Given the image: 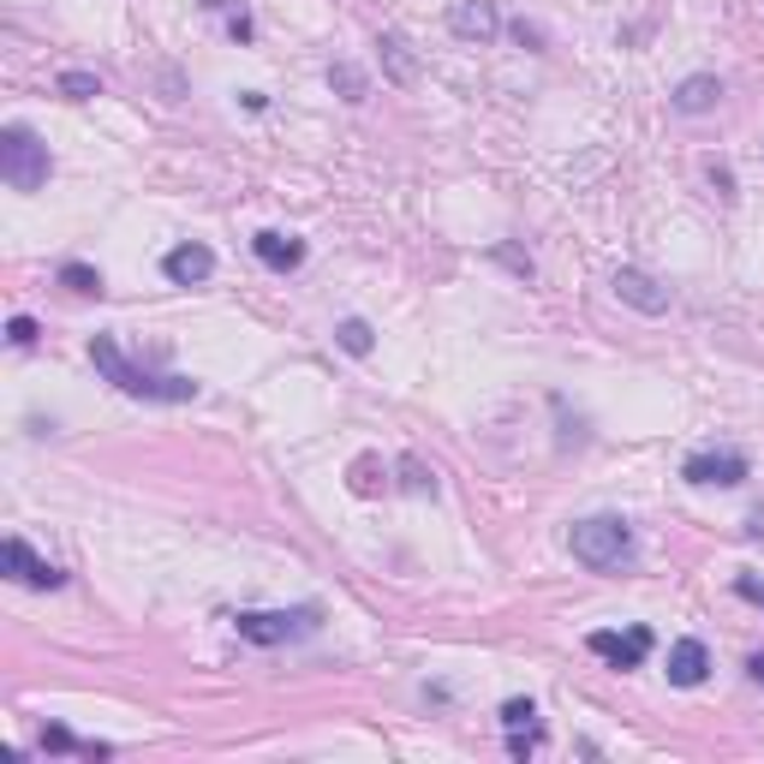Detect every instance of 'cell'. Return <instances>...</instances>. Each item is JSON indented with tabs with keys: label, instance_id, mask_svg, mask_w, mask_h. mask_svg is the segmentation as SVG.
<instances>
[{
	"label": "cell",
	"instance_id": "obj_1",
	"mask_svg": "<svg viewBox=\"0 0 764 764\" xmlns=\"http://www.w3.org/2000/svg\"><path fill=\"white\" fill-rule=\"evenodd\" d=\"M91 364L120 394H138V401H198V382H191V376H150L144 364L126 359L114 335H91Z\"/></svg>",
	"mask_w": 764,
	"mask_h": 764
},
{
	"label": "cell",
	"instance_id": "obj_2",
	"mask_svg": "<svg viewBox=\"0 0 764 764\" xmlns=\"http://www.w3.org/2000/svg\"><path fill=\"white\" fill-rule=\"evenodd\" d=\"M567 550H573V562H585L592 573H622L634 562V532L615 513H592V520H580L567 532Z\"/></svg>",
	"mask_w": 764,
	"mask_h": 764
},
{
	"label": "cell",
	"instance_id": "obj_3",
	"mask_svg": "<svg viewBox=\"0 0 764 764\" xmlns=\"http://www.w3.org/2000/svg\"><path fill=\"white\" fill-rule=\"evenodd\" d=\"M49 144L36 138L31 126H7L0 131V180H7L12 191H42L49 185Z\"/></svg>",
	"mask_w": 764,
	"mask_h": 764
},
{
	"label": "cell",
	"instance_id": "obj_4",
	"mask_svg": "<svg viewBox=\"0 0 764 764\" xmlns=\"http://www.w3.org/2000/svg\"><path fill=\"white\" fill-rule=\"evenodd\" d=\"M233 627L252 645H287V639L317 634V609H245V615H233Z\"/></svg>",
	"mask_w": 764,
	"mask_h": 764
},
{
	"label": "cell",
	"instance_id": "obj_5",
	"mask_svg": "<svg viewBox=\"0 0 764 764\" xmlns=\"http://www.w3.org/2000/svg\"><path fill=\"white\" fill-rule=\"evenodd\" d=\"M0 567H7L19 585H36V592H61V585H66V573L54 562H42V555H31V543H24V538L0 543Z\"/></svg>",
	"mask_w": 764,
	"mask_h": 764
},
{
	"label": "cell",
	"instance_id": "obj_6",
	"mask_svg": "<svg viewBox=\"0 0 764 764\" xmlns=\"http://www.w3.org/2000/svg\"><path fill=\"white\" fill-rule=\"evenodd\" d=\"M687 484H717V490H734V484H746V454L734 448H711V454H693V460L681 466Z\"/></svg>",
	"mask_w": 764,
	"mask_h": 764
},
{
	"label": "cell",
	"instance_id": "obj_7",
	"mask_svg": "<svg viewBox=\"0 0 764 764\" xmlns=\"http://www.w3.org/2000/svg\"><path fill=\"white\" fill-rule=\"evenodd\" d=\"M592 657H604L609 669H639L651 657V627H627V634H592Z\"/></svg>",
	"mask_w": 764,
	"mask_h": 764
},
{
	"label": "cell",
	"instance_id": "obj_8",
	"mask_svg": "<svg viewBox=\"0 0 764 764\" xmlns=\"http://www.w3.org/2000/svg\"><path fill=\"white\" fill-rule=\"evenodd\" d=\"M609 287H615V299L634 305V311H645V317H664V311H669V287L651 282L645 269H615Z\"/></svg>",
	"mask_w": 764,
	"mask_h": 764
},
{
	"label": "cell",
	"instance_id": "obj_9",
	"mask_svg": "<svg viewBox=\"0 0 764 764\" xmlns=\"http://www.w3.org/2000/svg\"><path fill=\"white\" fill-rule=\"evenodd\" d=\"M161 269H168L173 287H203V282L215 275V252H210V245H198V240H191V245H173V252L161 257Z\"/></svg>",
	"mask_w": 764,
	"mask_h": 764
},
{
	"label": "cell",
	"instance_id": "obj_10",
	"mask_svg": "<svg viewBox=\"0 0 764 764\" xmlns=\"http://www.w3.org/2000/svg\"><path fill=\"white\" fill-rule=\"evenodd\" d=\"M448 31L460 42H490L496 31H502V19H496L490 0H454V7H448Z\"/></svg>",
	"mask_w": 764,
	"mask_h": 764
},
{
	"label": "cell",
	"instance_id": "obj_11",
	"mask_svg": "<svg viewBox=\"0 0 764 764\" xmlns=\"http://www.w3.org/2000/svg\"><path fill=\"white\" fill-rule=\"evenodd\" d=\"M704 675H711V651H704L699 639H675L669 645V681L675 687H699Z\"/></svg>",
	"mask_w": 764,
	"mask_h": 764
},
{
	"label": "cell",
	"instance_id": "obj_12",
	"mask_svg": "<svg viewBox=\"0 0 764 764\" xmlns=\"http://www.w3.org/2000/svg\"><path fill=\"white\" fill-rule=\"evenodd\" d=\"M252 252L263 257V263H269V269L275 275H287V269H299V263H305V245L299 240H293V233H257V240H252Z\"/></svg>",
	"mask_w": 764,
	"mask_h": 764
},
{
	"label": "cell",
	"instance_id": "obj_13",
	"mask_svg": "<svg viewBox=\"0 0 764 764\" xmlns=\"http://www.w3.org/2000/svg\"><path fill=\"white\" fill-rule=\"evenodd\" d=\"M42 753H49V758H61V753H84V758H108L114 753V746L108 741H78V734H72V729H61V723H49V729H42Z\"/></svg>",
	"mask_w": 764,
	"mask_h": 764
},
{
	"label": "cell",
	"instance_id": "obj_14",
	"mask_svg": "<svg viewBox=\"0 0 764 764\" xmlns=\"http://www.w3.org/2000/svg\"><path fill=\"white\" fill-rule=\"evenodd\" d=\"M376 49H382V72H389V84H401V91H406V84H418V61L406 54V42H401V36L382 31V36H376Z\"/></svg>",
	"mask_w": 764,
	"mask_h": 764
},
{
	"label": "cell",
	"instance_id": "obj_15",
	"mask_svg": "<svg viewBox=\"0 0 764 764\" xmlns=\"http://www.w3.org/2000/svg\"><path fill=\"white\" fill-rule=\"evenodd\" d=\"M717 96H723V84H717L711 72H693V78H687V84H675V96H669V102H675V108H681V114H704Z\"/></svg>",
	"mask_w": 764,
	"mask_h": 764
},
{
	"label": "cell",
	"instance_id": "obj_16",
	"mask_svg": "<svg viewBox=\"0 0 764 764\" xmlns=\"http://www.w3.org/2000/svg\"><path fill=\"white\" fill-rule=\"evenodd\" d=\"M329 84H335V96H341V102H371V78H364L352 61H335L329 66Z\"/></svg>",
	"mask_w": 764,
	"mask_h": 764
},
{
	"label": "cell",
	"instance_id": "obj_17",
	"mask_svg": "<svg viewBox=\"0 0 764 764\" xmlns=\"http://www.w3.org/2000/svg\"><path fill=\"white\" fill-rule=\"evenodd\" d=\"M335 341H341V347L352 352V359H364V352L376 347V335H371V322H364V317H347L341 329H335Z\"/></svg>",
	"mask_w": 764,
	"mask_h": 764
},
{
	"label": "cell",
	"instance_id": "obj_18",
	"mask_svg": "<svg viewBox=\"0 0 764 764\" xmlns=\"http://www.w3.org/2000/svg\"><path fill=\"white\" fill-rule=\"evenodd\" d=\"M61 96H72V102H91V96H102L96 72H61Z\"/></svg>",
	"mask_w": 764,
	"mask_h": 764
},
{
	"label": "cell",
	"instance_id": "obj_19",
	"mask_svg": "<svg viewBox=\"0 0 764 764\" xmlns=\"http://www.w3.org/2000/svg\"><path fill=\"white\" fill-rule=\"evenodd\" d=\"M61 282L72 293H102V275L91 269V263H61Z\"/></svg>",
	"mask_w": 764,
	"mask_h": 764
},
{
	"label": "cell",
	"instance_id": "obj_20",
	"mask_svg": "<svg viewBox=\"0 0 764 764\" xmlns=\"http://www.w3.org/2000/svg\"><path fill=\"white\" fill-rule=\"evenodd\" d=\"M352 490L376 496V454H359V460H352Z\"/></svg>",
	"mask_w": 764,
	"mask_h": 764
},
{
	"label": "cell",
	"instance_id": "obj_21",
	"mask_svg": "<svg viewBox=\"0 0 764 764\" xmlns=\"http://www.w3.org/2000/svg\"><path fill=\"white\" fill-rule=\"evenodd\" d=\"M401 484H406V490H413V496H436V478L424 473L418 460H401Z\"/></svg>",
	"mask_w": 764,
	"mask_h": 764
},
{
	"label": "cell",
	"instance_id": "obj_22",
	"mask_svg": "<svg viewBox=\"0 0 764 764\" xmlns=\"http://www.w3.org/2000/svg\"><path fill=\"white\" fill-rule=\"evenodd\" d=\"M502 723H508V729H532V723H538V704H532V699H508V704H502Z\"/></svg>",
	"mask_w": 764,
	"mask_h": 764
},
{
	"label": "cell",
	"instance_id": "obj_23",
	"mask_svg": "<svg viewBox=\"0 0 764 764\" xmlns=\"http://www.w3.org/2000/svg\"><path fill=\"white\" fill-rule=\"evenodd\" d=\"M538 741H543V734H538V723H532V729H513L508 753H513V758H532V753H538Z\"/></svg>",
	"mask_w": 764,
	"mask_h": 764
},
{
	"label": "cell",
	"instance_id": "obj_24",
	"mask_svg": "<svg viewBox=\"0 0 764 764\" xmlns=\"http://www.w3.org/2000/svg\"><path fill=\"white\" fill-rule=\"evenodd\" d=\"M7 341H12V347H36V322H31V317H12V322H7Z\"/></svg>",
	"mask_w": 764,
	"mask_h": 764
},
{
	"label": "cell",
	"instance_id": "obj_25",
	"mask_svg": "<svg viewBox=\"0 0 764 764\" xmlns=\"http://www.w3.org/2000/svg\"><path fill=\"white\" fill-rule=\"evenodd\" d=\"M496 257H502L513 275H532V257H520V252H513V245H496Z\"/></svg>",
	"mask_w": 764,
	"mask_h": 764
},
{
	"label": "cell",
	"instance_id": "obj_26",
	"mask_svg": "<svg viewBox=\"0 0 764 764\" xmlns=\"http://www.w3.org/2000/svg\"><path fill=\"white\" fill-rule=\"evenodd\" d=\"M734 592H741L746 604H764V585L753 580V573H741V580H734Z\"/></svg>",
	"mask_w": 764,
	"mask_h": 764
},
{
	"label": "cell",
	"instance_id": "obj_27",
	"mask_svg": "<svg viewBox=\"0 0 764 764\" xmlns=\"http://www.w3.org/2000/svg\"><path fill=\"white\" fill-rule=\"evenodd\" d=\"M746 675H753V681H764V657H753V664H746Z\"/></svg>",
	"mask_w": 764,
	"mask_h": 764
}]
</instances>
